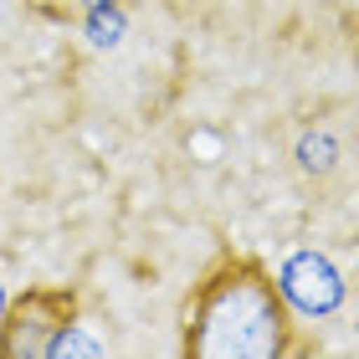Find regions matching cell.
<instances>
[{
	"label": "cell",
	"mask_w": 359,
	"mask_h": 359,
	"mask_svg": "<svg viewBox=\"0 0 359 359\" xmlns=\"http://www.w3.org/2000/svg\"><path fill=\"white\" fill-rule=\"evenodd\" d=\"M77 329L72 287H26L0 313V359H57V344Z\"/></svg>",
	"instance_id": "cell-2"
},
{
	"label": "cell",
	"mask_w": 359,
	"mask_h": 359,
	"mask_svg": "<svg viewBox=\"0 0 359 359\" xmlns=\"http://www.w3.org/2000/svg\"><path fill=\"white\" fill-rule=\"evenodd\" d=\"M303 344L292 339V303L277 277L241 252H221L185 303L180 354L185 359H283Z\"/></svg>",
	"instance_id": "cell-1"
},
{
	"label": "cell",
	"mask_w": 359,
	"mask_h": 359,
	"mask_svg": "<svg viewBox=\"0 0 359 359\" xmlns=\"http://www.w3.org/2000/svg\"><path fill=\"white\" fill-rule=\"evenodd\" d=\"M41 15H52V21H83V11L93 6V0H31Z\"/></svg>",
	"instance_id": "cell-4"
},
{
	"label": "cell",
	"mask_w": 359,
	"mask_h": 359,
	"mask_svg": "<svg viewBox=\"0 0 359 359\" xmlns=\"http://www.w3.org/2000/svg\"><path fill=\"white\" fill-rule=\"evenodd\" d=\"M277 287H283V298L298 303L303 313H329V308H339V298H344V283H339V272L323 262L318 252H298V257L283 267Z\"/></svg>",
	"instance_id": "cell-3"
}]
</instances>
